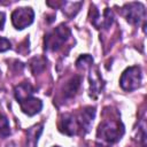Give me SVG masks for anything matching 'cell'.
<instances>
[{
	"mask_svg": "<svg viewBox=\"0 0 147 147\" xmlns=\"http://www.w3.org/2000/svg\"><path fill=\"white\" fill-rule=\"evenodd\" d=\"M9 136H10V126L8 118L5 115L0 114V137L5 139Z\"/></svg>",
	"mask_w": 147,
	"mask_h": 147,
	"instance_id": "2e32d148",
	"label": "cell"
},
{
	"mask_svg": "<svg viewBox=\"0 0 147 147\" xmlns=\"http://www.w3.org/2000/svg\"><path fill=\"white\" fill-rule=\"evenodd\" d=\"M90 22L96 29H109L114 22V14L109 8H106L101 14L99 9H96L94 6H91Z\"/></svg>",
	"mask_w": 147,
	"mask_h": 147,
	"instance_id": "52a82bcc",
	"label": "cell"
},
{
	"mask_svg": "<svg viewBox=\"0 0 147 147\" xmlns=\"http://www.w3.org/2000/svg\"><path fill=\"white\" fill-rule=\"evenodd\" d=\"M18 103H20L21 110L24 114H26L28 116H34L38 113H40V110L42 109V102H41V100L38 99V98H34L33 95L23 99Z\"/></svg>",
	"mask_w": 147,
	"mask_h": 147,
	"instance_id": "9c48e42d",
	"label": "cell"
},
{
	"mask_svg": "<svg viewBox=\"0 0 147 147\" xmlns=\"http://www.w3.org/2000/svg\"><path fill=\"white\" fill-rule=\"evenodd\" d=\"M80 83H82V76H78V75H76V76L71 77L69 80H67L62 87L63 98L65 100L74 98L80 87Z\"/></svg>",
	"mask_w": 147,
	"mask_h": 147,
	"instance_id": "30bf717a",
	"label": "cell"
},
{
	"mask_svg": "<svg viewBox=\"0 0 147 147\" xmlns=\"http://www.w3.org/2000/svg\"><path fill=\"white\" fill-rule=\"evenodd\" d=\"M33 93H34V90L29 82H23V83L16 85L14 88V95H15V99L17 100V102L22 101L23 99H25L28 96L33 95Z\"/></svg>",
	"mask_w": 147,
	"mask_h": 147,
	"instance_id": "7c38bea8",
	"label": "cell"
},
{
	"mask_svg": "<svg viewBox=\"0 0 147 147\" xmlns=\"http://www.w3.org/2000/svg\"><path fill=\"white\" fill-rule=\"evenodd\" d=\"M71 37V31L65 24H60L52 31L47 32L44 38L45 49L49 52H57L60 51L63 45L69 40Z\"/></svg>",
	"mask_w": 147,
	"mask_h": 147,
	"instance_id": "3957f363",
	"label": "cell"
},
{
	"mask_svg": "<svg viewBox=\"0 0 147 147\" xmlns=\"http://www.w3.org/2000/svg\"><path fill=\"white\" fill-rule=\"evenodd\" d=\"M44 130L42 124H36L28 129L26 131V147H37L39 137L41 136Z\"/></svg>",
	"mask_w": 147,
	"mask_h": 147,
	"instance_id": "8fae6325",
	"label": "cell"
},
{
	"mask_svg": "<svg viewBox=\"0 0 147 147\" xmlns=\"http://www.w3.org/2000/svg\"><path fill=\"white\" fill-rule=\"evenodd\" d=\"M52 147H60V146H52Z\"/></svg>",
	"mask_w": 147,
	"mask_h": 147,
	"instance_id": "d6986e66",
	"label": "cell"
},
{
	"mask_svg": "<svg viewBox=\"0 0 147 147\" xmlns=\"http://www.w3.org/2000/svg\"><path fill=\"white\" fill-rule=\"evenodd\" d=\"M5 22H6V15H5L3 11H0V31L3 29Z\"/></svg>",
	"mask_w": 147,
	"mask_h": 147,
	"instance_id": "ac0fdd59",
	"label": "cell"
},
{
	"mask_svg": "<svg viewBox=\"0 0 147 147\" xmlns=\"http://www.w3.org/2000/svg\"><path fill=\"white\" fill-rule=\"evenodd\" d=\"M141 82H142V74L140 67L132 65L126 68L122 72L119 78V86L122 87V90L126 92H132L138 87H140Z\"/></svg>",
	"mask_w": 147,
	"mask_h": 147,
	"instance_id": "5b68a950",
	"label": "cell"
},
{
	"mask_svg": "<svg viewBox=\"0 0 147 147\" xmlns=\"http://www.w3.org/2000/svg\"><path fill=\"white\" fill-rule=\"evenodd\" d=\"M82 6H83L82 1H77V2L76 1H63L60 3V8L62 9V13L69 18L75 17Z\"/></svg>",
	"mask_w": 147,
	"mask_h": 147,
	"instance_id": "4fadbf2b",
	"label": "cell"
},
{
	"mask_svg": "<svg viewBox=\"0 0 147 147\" xmlns=\"http://www.w3.org/2000/svg\"><path fill=\"white\" fill-rule=\"evenodd\" d=\"M10 48H11V42L5 37H0V52H6Z\"/></svg>",
	"mask_w": 147,
	"mask_h": 147,
	"instance_id": "e0dca14e",
	"label": "cell"
},
{
	"mask_svg": "<svg viewBox=\"0 0 147 147\" xmlns=\"http://www.w3.org/2000/svg\"><path fill=\"white\" fill-rule=\"evenodd\" d=\"M122 14L125 20L132 25H140L142 23L144 31L146 26V9L141 2H129L122 7Z\"/></svg>",
	"mask_w": 147,
	"mask_h": 147,
	"instance_id": "277c9868",
	"label": "cell"
},
{
	"mask_svg": "<svg viewBox=\"0 0 147 147\" xmlns=\"http://www.w3.org/2000/svg\"><path fill=\"white\" fill-rule=\"evenodd\" d=\"M29 65L33 75H39L46 69V60L42 56H34L30 60Z\"/></svg>",
	"mask_w": 147,
	"mask_h": 147,
	"instance_id": "5bb4252c",
	"label": "cell"
},
{
	"mask_svg": "<svg viewBox=\"0 0 147 147\" xmlns=\"http://www.w3.org/2000/svg\"><path fill=\"white\" fill-rule=\"evenodd\" d=\"M88 82H90V95L94 99L98 98V95L101 93L105 86V80L102 79L98 67H91L90 68V75H88Z\"/></svg>",
	"mask_w": 147,
	"mask_h": 147,
	"instance_id": "ba28073f",
	"label": "cell"
},
{
	"mask_svg": "<svg viewBox=\"0 0 147 147\" xmlns=\"http://www.w3.org/2000/svg\"><path fill=\"white\" fill-rule=\"evenodd\" d=\"M124 134V125L119 119H105L96 130V140L103 146H110L121 140Z\"/></svg>",
	"mask_w": 147,
	"mask_h": 147,
	"instance_id": "7a4b0ae2",
	"label": "cell"
},
{
	"mask_svg": "<svg viewBox=\"0 0 147 147\" xmlns=\"http://www.w3.org/2000/svg\"><path fill=\"white\" fill-rule=\"evenodd\" d=\"M141 147H146V146H145V145H142V146H141Z\"/></svg>",
	"mask_w": 147,
	"mask_h": 147,
	"instance_id": "ffe728a7",
	"label": "cell"
},
{
	"mask_svg": "<svg viewBox=\"0 0 147 147\" xmlns=\"http://www.w3.org/2000/svg\"><path fill=\"white\" fill-rule=\"evenodd\" d=\"M34 20V11L31 7H20L11 13V23L16 30H23L31 25Z\"/></svg>",
	"mask_w": 147,
	"mask_h": 147,
	"instance_id": "8992f818",
	"label": "cell"
},
{
	"mask_svg": "<svg viewBox=\"0 0 147 147\" xmlns=\"http://www.w3.org/2000/svg\"><path fill=\"white\" fill-rule=\"evenodd\" d=\"M94 117L95 108L90 106L84 107L74 114H62L59 121V130L67 136L85 134L90 131Z\"/></svg>",
	"mask_w": 147,
	"mask_h": 147,
	"instance_id": "6da1fadb",
	"label": "cell"
},
{
	"mask_svg": "<svg viewBox=\"0 0 147 147\" xmlns=\"http://www.w3.org/2000/svg\"><path fill=\"white\" fill-rule=\"evenodd\" d=\"M93 64V57L90 54H83L80 55L76 61V67L78 69H90Z\"/></svg>",
	"mask_w": 147,
	"mask_h": 147,
	"instance_id": "9a60e30c",
	"label": "cell"
}]
</instances>
